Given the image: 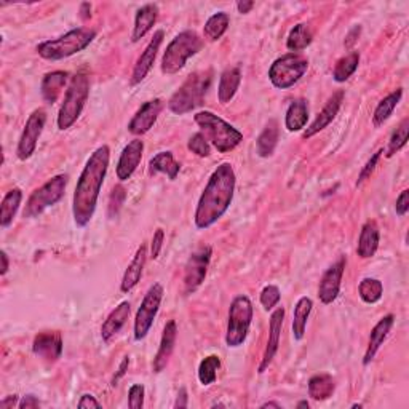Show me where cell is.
<instances>
[{
  "mask_svg": "<svg viewBox=\"0 0 409 409\" xmlns=\"http://www.w3.org/2000/svg\"><path fill=\"white\" fill-rule=\"evenodd\" d=\"M109 146L104 144L90 155L83 166L73 200V214L77 227H87L95 216L101 187L109 170Z\"/></svg>",
  "mask_w": 409,
  "mask_h": 409,
  "instance_id": "1",
  "label": "cell"
},
{
  "mask_svg": "<svg viewBox=\"0 0 409 409\" xmlns=\"http://www.w3.org/2000/svg\"><path fill=\"white\" fill-rule=\"evenodd\" d=\"M235 192V171L230 164H221L208 179V184L198 200L196 216V227L205 230L224 216L232 205Z\"/></svg>",
  "mask_w": 409,
  "mask_h": 409,
  "instance_id": "2",
  "label": "cell"
},
{
  "mask_svg": "<svg viewBox=\"0 0 409 409\" xmlns=\"http://www.w3.org/2000/svg\"><path fill=\"white\" fill-rule=\"evenodd\" d=\"M95 38L96 31L90 28H77L69 31L68 34L53 38V41L42 42L37 47V53L47 61L66 60V58L74 56L85 50Z\"/></svg>",
  "mask_w": 409,
  "mask_h": 409,
  "instance_id": "3",
  "label": "cell"
},
{
  "mask_svg": "<svg viewBox=\"0 0 409 409\" xmlns=\"http://www.w3.org/2000/svg\"><path fill=\"white\" fill-rule=\"evenodd\" d=\"M211 70H197L191 74L168 101V109L176 115H184L202 106L208 88L211 85Z\"/></svg>",
  "mask_w": 409,
  "mask_h": 409,
  "instance_id": "4",
  "label": "cell"
},
{
  "mask_svg": "<svg viewBox=\"0 0 409 409\" xmlns=\"http://www.w3.org/2000/svg\"><path fill=\"white\" fill-rule=\"evenodd\" d=\"M197 125L208 134V138L213 142V146L218 149V152L227 154L235 149L240 142L243 141V133L232 127L230 123L221 119L216 114L210 110H202L193 115Z\"/></svg>",
  "mask_w": 409,
  "mask_h": 409,
  "instance_id": "5",
  "label": "cell"
},
{
  "mask_svg": "<svg viewBox=\"0 0 409 409\" xmlns=\"http://www.w3.org/2000/svg\"><path fill=\"white\" fill-rule=\"evenodd\" d=\"M90 96V79L87 73H77L73 79H70L69 87L64 95L63 106L58 114V128L64 132L69 129L74 123L79 120L83 107L88 101Z\"/></svg>",
  "mask_w": 409,
  "mask_h": 409,
  "instance_id": "6",
  "label": "cell"
},
{
  "mask_svg": "<svg viewBox=\"0 0 409 409\" xmlns=\"http://www.w3.org/2000/svg\"><path fill=\"white\" fill-rule=\"evenodd\" d=\"M203 48V41L197 32L183 31L173 38L161 58V73L166 75L178 74L186 66L189 58L196 56Z\"/></svg>",
  "mask_w": 409,
  "mask_h": 409,
  "instance_id": "7",
  "label": "cell"
},
{
  "mask_svg": "<svg viewBox=\"0 0 409 409\" xmlns=\"http://www.w3.org/2000/svg\"><path fill=\"white\" fill-rule=\"evenodd\" d=\"M253 322V304L248 296L240 294L233 297L229 309V322H227L225 344L227 347L237 349L243 346L250 333Z\"/></svg>",
  "mask_w": 409,
  "mask_h": 409,
  "instance_id": "8",
  "label": "cell"
},
{
  "mask_svg": "<svg viewBox=\"0 0 409 409\" xmlns=\"http://www.w3.org/2000/svg\"><path fill=\"white\" fill-rule=\"evenodd\" d=\"M68 174H58L50 181H47L42 187H38L31 193V197L26 202L23 216L32 219L41 216V214L48 210V208L55 206L66 193L68 187Z\"/></svg>",
  "mask_w": 409,
  "mask_h": 409,
  "instance_id": "9",
  "label": "cell"
},
{
  "mask_svg": "<svg viewBox=\"0 0 409 409\" xmlns=\"http://www.w3.org/2000/svg\"><path fill=\"white\" fill-rule=\"evenodd\" d=\"M309 69V60L299 53H288L278 58L269 69V80L278 90H288L299 82Z\"/></svg>",
  "mask_w": 409,
  "mask_h": 409,
  "instance_id": "10",
  "label": "cell"
},
{
  "mask_svg": "<svg viewBox=\"0 0 409 409\" xmlns=\"http://www.w3.org/2000/svg\"><path fill=\"white\" fill-rule=\"evenodd\" d=\"M164 299V287L160 283H154L142 299L141 306L136 312L134 318V341H142L151 331L155 317L160 310V304Z\"/></svg>",
  "mask_w": 409,
  "mask_h": 409,
  "instance_id": "11",
  "label": "cell"
},
{
  "mask_svg": "<svg viewBox=\"0 0 409 409\" xmlns=\"http://www.w3.org/2000/svg\"><path fill=\"white\" fill-rule=\"evenodd\" d=\"M213 250L211 246H202V248L192 253L189 261L184 269V293L192 294L202 287L205 282L208 267H210Z\"/></svg>",
  "mask_w": 409,
  "mask_h": 409,
  "instance_id": "12",
  "label": "cell"
},
{
  "mask_svg": "<svg viewBox=\"0 0 409 409\" xmlns=\"http://www.w3.org/2000/svg\"><path fill=\"white\" fill-rule=\"evenodd\" d=\"M45 122H47V112L43 109H36L34 112L29 115L28 122H26L24 129L21 133V138L18 141V159L28 160L36 152L37 141L45 128Z\"/></svg>",
  "mask_w": 409,
  "mask_h": 409,
  "instance_id": "13",
  "label": "cell"
},
{
  "mask_svg": "<svg viewBox=\"0 0 409 409\" xmlns=\"http://www.w3.org/2000/svg\"><path fill=\"white\" fill-rule=\"evenodd\" d=\"M346 265L347 259L342 256L323 274L320 287H318V299H320L324 306L333 304L337 299V296H339L341 282L344 277V270H346Z\"/></svg>",
  "mask_w": 409,
  "mask_h": 409,
  "instance_id": "14",
  "label": "cell"
},
{
  "mask_svg": "<svg viewBox=\"0 0 409 409\" xmlns=\"http://www.w3.org/2000/svg\"><path fill=\"white\" fill-rule=\"evenodd\" d=\"M283 320H285V309L283 307H278L277 310L272 312L270 322H269V341H267V346H265V350H264L261 365H259V368H257L259 374H264L265 371H267L270 363L274 361V358H275V355L278 352V346H280Z\"/></svg>",
  "mask_w": 409,
  "mask_h": 409,
  "instance_id": "15",
  "label": "cell"
},
{
  "mask_svg": "<svg viewBox=\"0 0 409 409\" xmlns=\"http://www.w3.org/2000/svg\"><path fill=\"white\" fill-rule=\"evenodd\" d=\"M161 109H164V101L159 98L142 104L138 112L133 115L132 122L128 123V132L134 136L146 134L155 125Z\"/></svg>",
  "mask_w": 409,
  "mask_h": 409,
  "instance_id": "16",
  "label": "cell"
},
{
  "mask_svg": "<svg viewBox=\"0 0 409 409\" xmlns=\"http://www.w3.org/2000/svg\"><path fill=\"white\" fill-rule=\"evenodd\" d=\"M32 352L50 363L61 358L63 354V337L58 331H42L34 337Z\"/></svg>",
  "mask_w": 409,
  "mask_h": 409,
  "instance_id": "17",
  "label": "cell"
},
{
  "mask_svg": "<svg viewBox=\"0 0 409 409\" xmlns=\"http://www.w3.org/2000/svg\"><path fill=\"white\" fill-rule=\"evenodd\" d=\"M164 37H165V32L161 29L155 32L152 41L149 42L146 50L142 51L141 56L138 58V61H136L134 64L133 74H132V85H138V83L144 80L147 74L151 73L155 58H157V51L160 48L161 42H164Z\"/></svg>",
  "mask_w": 409,
  "mask_h": 409,
  "instance_id": "18",
  "label": "cell"
},
{
  "mask_svg": "<svg viewBox=\"0 0 409 409\" xmlns=\"http://www.w3.org/2000/svg\"><path fill=\"white\" fill-rule=\"evenodd\" d=\"M142 152H144V142L141 139H133L129 141L128 144L123 147V151L120 154L119 164H117V178L120 181H128L133 176V173L136 171V168L139 166Z\"/></svg>",
  "mask_w": 409,
  "mask_h": 409,
  "instance_id": "19",
  "label": "cell"
},
{
  "mask_svg": "<svg viewBox=\"0 0 409 409\" xmlns=\"http://www.w3.org/2000/svg\"><path fill=\"white\" fill-rule=\"evenodd\" d=\"M342 101H344V92L342 90H339V92H336L328 100V102L324 104V107L320 110V114L317 115V119L312 122L310 127H307L306 132L302 133V138L310 139L312 136H315L317 133L323 132V129L336 119V115H337V112H339V109L342 106Z\"/></svg>",
  "mask_w": 409,
  "mask_h": 409,
  "instance_id": "20",
  "label": "cell"
},
{
  "mask_svg": "<svg viewBox=\"0 0 409 409\" xmlns=\"http://www.w3.org/2000/svg\"><path fill=\"white\" fill-rule=\"evenodd\" d=\"M176 337H178L176 322L174 320L168 322L165 324L164 334H161L159 352L154 356V363H152L154 373H161L166 368L168 361H170L171 355L174 352V346H176Z\"/></svg>",
  "mask_w": 409,
  "mask_h": 409,
  "instance_id": "21",
  "label": "cell"
},
{
  "mask_svg": "<svg viewBox=\"0 0 409 409\" xmlns=\"http://www.w3.org/2000/svg\"><path fill=\"white\" fill-rule=\"evenodd\" d=\"M393 323H395V317L392 314H388L384 318H381L379 323L373 328L371 336H369V344H368L365 358H363V365L368 366L369 363L374 360L378 350L381 349L382 344H384V341L387 339L388 333H391Z\"/></svg>",
  "mask_w": 409,
  "mask_h": 409,
  "instance_id": "22",
  "label": "cell"
},
{
  "mask_svg": "<svg viewBox=\"0 0 409 409\" xmlns=\"http://www.w3.org/2000/svg\"><path fill=\"white\" fill-rule=\"evenodd\" d=\"M146 259H147V248L146 245H141L138 251H136L134 257L132 259V262L125 270V274H123L122 278V283H120V291L122 293H129L136 285L139 283L141 277H142V270H144V265H146Z\"/></svg>",
  "mask_w": 409,
  "mask_h": 409,
  "instance_id": "23",
  "label": "cell"
},
{
  "mask_svg": "<svg viewBox=\"0 0 409 409\" xmlns=\"http://www.w3.org/2000/svg\"><path fill=\"white\" fill-rule=\"evenodd\" d=\"M129 312H132V306H129L128 301L120 302L119 306L110 312L101 326V337L104 342H109L115 334H119V331L128 320Z\"/></svg>",
  "mask_w": 409,
  "mask_h": 409,
  "instance_id": "24",
  "label": "cell"
},
{
  "mask_svg": "<svg viewBox=\"0 0 409 409\" xmlns=\"http://www.w3.org/2000/svg\"><path fill=\"white\" fill-rule=\"evenodd\" d=\"M379 227L376 224V221H366L361 227L360 238H358V248L356 253L361 259H369L376 255V251L379 248Z\"/></svg>",
  "mask_w": 409,
  "mask_h": 409,
  "instance_id": "25",
  "label": "cell"
},
{
  "mask_svg": "<svg viewBox=\"0 0 409 409\" xmlns=\"http://www.w3.org/2000/svg\"><path fill=\"white\" fill-rule=\"evenodd\" d=\"M159 16V5L157 4H146L136 13L134 26H133V34L132 41L139 42L149 31L154 28V24L157 23Z\"/></svg>",
  "mask_w": 409,
  "mask_h": 409,
  "instance_id": "26",
  "label": "cell"
},
{
  "mask_svg": "<svg viewBox=\"0 0 409 409\" xmlns=\"http://www.w3.org/2000/svg\"><path fill=\"white\" fill-rule=\"evenodd\" d=\"M240 83H242V73L238 68H229L221 74L218 87V100L221 104H227L237 95Z\"/></svg>",
  "mask_w": 409,
  "mask_h": 409,
  "instance_id": "27",
  "label": "cell"
},
{
  "mask_svg": "<svg viewBox=\"0 0 409 409\" xmlns=\"http://www.w3.org/2000/svg\"><path fill=\"white\" fill-rule=\"evenodd\" d=\"M69 74L64 73V70H55V73H48L43 77L42 80V98L45 102L55 104L60 98V95L63 92V88L66 87Z\"/></svg>",
  "mask_w": 409,
  "mask_h": 409,
  "instance_id": "28",
  "label": "cell"
},
{
  "mask_svg": "<svg viewBox=\"0 0 409 409\" xmlns=\"http://www.w3.org/2000/svg\"><path fill=\"white\" fill-rule=\"evenodd\" d=\"M309 122V104L306 100H294L290 104V107L287 110V115H285V127H287L288 132H301L302 128H306Z\"/></svg>",
  "mask_w": 409,
  "mask_h": 409,
  "instance_id": "29",
  "label": "cell"
},
{
  "mask_svg": "<svg viewBox=\"0 0 409 409\" xmlns=\"http://www.w3.org/2000/svg\"><path fill=\"white\" fill-rule=\"evenodd\" d=\"M278 136H280V129H278V122L270 120L267 127L262 129V133L259 134L256 141V152L259 157L269 159L274 155L275 147L278 144Z\"/></svg>",
  "mask_w": 409,
  "mask_h": 409,
  "instance_id": "30",
  "label": "cell"
},
{
  "mask_svg": "<svg viewBox=\"0 0 409 409\" xmlns=\"http://www.w3.org/2000/svg\"><path fill=\"white\" fill-rule=\"evenodd\" d=\"M149 171H151L152 174L164 173L168 178H170V181H174L178 178V174L181 171V164L174 160L173 152L170 151L159 152L155 157L151 159V161H149Z\"/></svg>",
  "mask_w": 409,
  "mask_h": 409,
  "instance_id": "31",
  "label": "cell"
},
{
  "mask_svg": "<svg viewBox=\"0 0 409 409\" xmlns=\"http://www.w3.org/2000/svg\"><path fill=\"white\" fill-rule=\"evenodd\" d=\"M314 307V302H312L310 297L304 296L299 301L296 302L294 312H293V337L294 341H302L304 336H306V326L309 315Z\"/></svg>",
  "mask_w": 409,
  "mask_h": 409,
  "instance_id": "32",
  "label": "cell"
},
{
  "mask_svg": "<svg viewBox=\"0 0 409 409\" xmlns=\"http://www.w3.org/2000/svg\"><path fill=\"white\" fill-rule=\"evenodd\" d=\"M336 391V382L333 376L317 374L309 381V397L315 401H324L333 397Z\"/></svg>",
  "mask_w": 409,
  "mask_h": 409,
  "instance_id": "33",
  "label": "cell"
},
{
  "mask_svg": "<svg viewBox=\"0 0 409 409\" xmlns=\"http://www.w3.org/2000/svg\"><path fill=\"white\" fill-rule=\"evenodd\" d=\"M401 98H403V90L397 88V90H395V92H392L391 95H387L386 98L378 104V107H376L374 114H373V123H374V127L384 125V123H386L388 119H391L392 114H393V110L397 109V106L400 104Z\"/></svg>",
  "mask_w": 409,
  "mask_h": 409,
  "instance_id": "34",
  "label": "cell"
},
{
  "mask_svg": "<svg viewBox=\"0 0 409 409\" xmlns=\"http://www.w3.org/2000/svg\"><path fill=\"white\" fill-rule=\"evenodd\" d=\"M23 200V192L21 189H11L10 192H6V196L2 200V205H0V225L6 229L15 219L16 213L19 210V205H21Z\"/></svg>",
  "mask_w": 409,
  "mask_h": 409,
  "instance_id": "35",
  "label": "cell"
},
{
  "mask_svg": "<svg viewBox=\"0 0 409 409\" xmlns=\"http://www.w3.org/2000/svg\"><path fill=\"white\" fill-rule=\"evenodd\" d=\"M230 24V18L224 11H218L208 19L203 28V37L210 42H216L225 34L227 28Z\"/></svg>",
  "mask_w": 409,
  "mask_h": 409,
  "instance_id": "36",
  "label": "cell"
},
{
  "mask_svg": "<svg viewBox=\"0 0 409 409\" xmlns=\"http://www.w3.org/2000/svg\"><path fill=\"white\" fill-rule=\"evenodd\" d=\"M358 64H360V53L358 51H350L349 55L341 58V60L336 63L333 70V79L337 83H344L346 80H349L350 77L355 74V70L358 69Z\"/></svg>",
  "mask_w": 409,
  "mask_h": 409,
  "instance_id": "37",
  "label": "cell"
},
{
  "mask_svg": "<svg viewBox=\"0 0 409 409\" xmlns=\"http://www.w3.org/2000/svg\"><path fill=\"white\" fill-rule=\"evenodd\" d=\"M310 43H312V32L307 24L299 23L290 31L287 38V48L290 51H293V53H296V51H302L304 48H307Z\"/></svg>",
  "mask_w": 409,
  "mask_h": 409,
  "instance_id": "38",
  "label": "cell"
},
{
  "mask_svg": "<svg viewBox=\"0 0 409 409\" xmlns=\"http://www.w3.org/2000/svg\"><path fill=\"white\" fill-rule=\"evenodd\" d=\"M360 299L366 304H376L384 294V285L378 278H363L358 287Z\"/></svg>",
  "mask_w": 409,
  "mask_h": 409,
  "instance_id": "39",
  "label": "cell"
},
{
  "mask_svg": "<svg viewBox=\"0 0 409 409\" xmlns=\"http://www.w3.org/2000/svg\"><path fill=\"white\" fill-rule=\"evenodd\" d=\"M221 368V358L218 355H208L198 366V381L202 386H211L216 382L218 369Z\"/></svg>",
  "mask_w": 409,
  "mask_h": 409,
  "instance_id": "40",
  "label": "cell"
},
{
  "mask_svg": "<svg viewBox=\"0 0 409 409\" xmlns=\"http://www.w3.org/2000/svg\"><path fill=\"white\" fill-rule=\"evenodd\" d=\"M408 133H409V119H405L400 123L398 128L395 129L393 134L391 136V141H388V147L386 151V157L391 159L395 154L400 152L401 149L406 146L408 142Z\"/></svg>",
  "mask_w": 409,
  "mask_h": 409,
  "instance_id": "41",
  "label": "cell"
},
{
  "mask_svg": "<svg viewBox=\"0 0 409 409\" xmlns=\"http://www.w3.org/2000/svg\"><path fill=\"white\" fill-rule=\"evenodd\" d=\"M187 147H189V151L192 154L198 155V157H210L211 154V147H210V142L203 136V133H196L191 136L189 142H187Z\"/></svg>",
  "mask_w": 409,
  "mask_h": 409,
  "instance_id": "42",
  "label": "cell"
},
{
  "mask_svg": "<svg viewBox=\"0 0 409 409\" xmlns=\"http://www.w3.org/2000/svg\"><path fill=\"white\" fill-rule=\"evenodd\" d=\"M125 198H127L125 187L115 186L112 193H110V198H109V216L110 218H115L117 214L120 213L123 203H125Z\"/></svg>",
  "mask_w": 409,
  "mask_h": 409,
  "instance_id": "43",
  "label": "cell"
},
{
  "mask_svg": "<svg viewBox=\"0 0 409 409\" xmlns=\"http://www.w3.org/2000/svg\"><path fill=\"white\" fill-rule=\"evenodd\" d=\"M280 299H282L280 290H278V287H275V285H267V287H264V290L261 291V304L267 312L278 306Z\"/></svg>",
  "mask_w": 409,
  "mask_h": 409,
  "instance_id": "44",
  "label": "cell"
},
{
  "mask_svg": "<svg viewBox=\"0 0 409 409\" xmlns=\"http://www.w3.org/2000/svg\"><path fill=\"white\" fill-rule=\"evenodd\" d=\"M128 406L132 409H141L144 406V386L134 384L128 391Z\"/></svg>",
  "mask_w": 409,
  "mask_h": 409,
  "instance_id": "45",
  "label": "cell"
},
{
  "mask_svg": "<svg viewBox=\"0 0 409 409\" xmlns=\"http://www.w3.org/2000/svg\"><path fill=\"white\" fill-rule=\"evenodd\" d=\"M382 154H384V151H382V149H381V151L376 152V154L373 155V157L366 161V165L363 166V170L360 171L358 179H356V187L361 186L369 176H371V173L374 171V168H376V165H378V161H379Z\"/></svg>",
  "mask_w": 409,
  "mask_h": 409,
  "instance_id": "46",
  "label": "cell"
},
{
  "mask_svg": "<svg viewBox=\"0 0 409 409\" xmlns=\"http://www.w3.org/2000/svg\"><path fill=\"white\" fill-rule=\"evenodd\" d=\"M164 240H165V232L164 229H157L154 233L152 238V248H151V257L157 259L160 256L161 246H164Z\"/></svg>",
  "mask_w": 409,
  "mask_h": 409,
  "instance_id": "47",
  "label": "cell"
},
{
  "mask_svg": "<svg viewBox=\"0 0 409 409\" xmlns=\"http://www.w3.org/2000/svg\"><path fill=\"white\" fill-rule=\"evenodd\" d=\"M395 210H397L398 216H406V213L409 210V191L405 189L400 193V197L397 198V205H395Z\"/></svg>",
  "mask_w": 409,
  "mask_h": 409,
  "instance_id": "48",
  "label": "cell"
},
{
  "mask_svg": "<svg viewBox=\"0 0 409 409\" xmlns=\"http://www.w3.org/2000/svg\"><path fill=\"white\" fill-rule=\"evenodd\" d=\"M77 406H79L80 409H87V408H95V409H100L101 408V403L98 400H96L93 395H82V398L79 403H77Z\"/></svg>",
  "mask_w": 409,
  "mask_h": 409,
  "instance_id": "49",
  "label": "cell"
},
{
  "mask_svg": "<svg viewBox=\"0 0 409 409\" xmlns=\"http://www.w3.org/2000/svg\"><path fill=\"white\" fill-rule=\"evenodd\" d=\"M41 405L42 403L38 401L36 395H26V397H23V400L18 403V408L19 409H32V408H38Z\"/></svg>",
  "mask_w": 409,
  "mask_h": 409,
  "instance_id": "50",
  "label": "cell"
},
{
  "mask_svg": "<svg viewBox=\"0 0 409 409\" xmlns=\"http://www.w3.org/2000/svg\"><path fill=\"white\" fill-rule=\"evenodd\" d=\"M360 34H361V28L360 26H355V28L349 32L347 34V37H346V47L347 48H352L354 45L356 43V41H358V37H360Z\"/></svg>",
  "mask_w": 409,
  "mask_h": 409,
  "instance_id": "51",
  "label": "cell"
},
{
  "mask_svg": "<svg viewBox=\"0 0 409 409\" xmlns=\"http://www.w3.org/2000/svg\"><path fill=\"white\" fill-rule=\"evenodd\" d=\"M128 366H129V356H125V358H123L122 363H120L119 371H117V374L114 376V379H112V386H114V387L117 386V382H119V381L123 378V376L127 374Z\"/></svg>",
  "mask_w": 409,
  "mask_h": 409,
  "instance_id": "52",
  "label": "cell"
},
{
  "mask_svg": "<svg viewBox=\"0 0 409 409\" xmlns=\"http://www.w3.org/2000/svg\"><path fill=\"white\" fill-rule=\"evenodd\" d=\"M189 397H187V391L186 388H181L179 393H178V398H176V403H174V408L176 409H183L189 406Z\"/></svg>",
  "mask_w": 409,
  "mask_h": 409,
  "instance_id": "53",
  "label": "cell"
},
{
  "mask_svg": "<svg viewBox=\"0 0 409 409\" xmlns=\"http://www.w3.org/2000/svg\"><path fill=\"white\" fill-rule=\"evenodd\" d=\"M253 6H255V2H251V0H243V2L237 4V10L238 13H242V15H246V13H250L253 10Z\"/></svg>",
  "mask_w": 409,
  "mask_h": 409,
  "instance_id": "54",
  "label": "cell"
},
{
  "mask_svg": "<svg viewBox=\"0 0 409 409\" xmlns=\"http://www.w3.org/2000/svg\"><path fill=\"white\" fill-rule=\"evenodd\" d=\"M18 405V397L16 395H10V397H6L5 400L0 401V408L2 409H10L13 406Z\"/></svg>",
  "mask_w": 409,
  "mask_h": 409,
  "instance_id": "55",
  "label": "cell"
},
{
  "mask_svg": "<svg viewBox=\"0 0 409 409\" xmlns=\"http://www.w3.org/2000/svg\"><path fill=\"white\" fill-rule=\"evenodd\" d=\"M0 259H2V270H0V274H2V277H4V275H6V272H9V269H10L9 256H6L5 251L0 253Z\"/></svg>",
  "mask_w": 409,
  "mask_h": 409,
  "instance_id": "56",
  "label": "cell"
},
{
  "mask_svg": "<svg viewBox=\"0 0 409 409\" xmlns=\"http://www.w3.org/2000/svg\"><path fill=\"white\" fill-rule=\"evenodd\" d=\"M90 11H92V5L87 4V2L82 4V11L80 13H82L83 19H88L90 16H92V13H90Z\"/></svg>",
  "mask_w": 409,
  "mask_h": 409,
  "instance_id": "57",
  "label": "cell"
},
{
  "mask_svg": "<svg viewBox=\"0 0 409 409\" xmlns=\"http://www.w3.org/2000/svg\"><path fill=\"white\" fill-rule=\"evenodd\" d=\"M261 408H262V409H265V408H275V409H280V408H282V405H280V403H277V401H267V403H262V405H261Z\"/></svg>",
  "mask_w": 409,
  "mask_h": 409,
  "instance_id": "58",
  "label": "cell"
},
{
  "mask_svg": "<svg viewBox=\"0 0 409 409\" xmlns=\"http://www.w3.org/2000/svg\"><path fill=\"white\" fill-rule=\"evenodd\" d=\"M297 408H309V401H299V403H297Z\"/></svg>",
  "mask_w": 409,
  "mask_h": 409,
  "instance_id": "59",
  "label": "cell"
}]
</instances>
